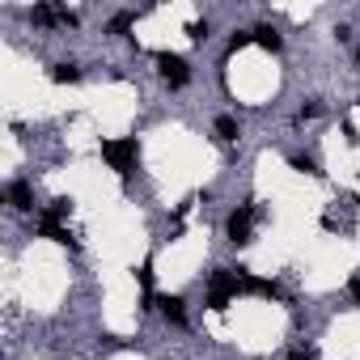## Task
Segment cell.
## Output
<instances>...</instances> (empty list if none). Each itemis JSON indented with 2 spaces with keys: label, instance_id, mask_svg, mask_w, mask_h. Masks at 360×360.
<instances>
[{
  "label": "cell",
  "instance_id": "cell-19",
  "mask_svg": "<svg viewBox=\"0 0 360 360\" xmlns=\"http://www.w3.org/2000/svg\"><path fill=\"white\" fill-rule=\"evenodd\" d=\"M356 72H360V47H356Z\"/></svg>",
  "mask_w": 360,
  "mask_h": 360
},
{
  "label": "cell",
  "instance_id": "cell-9",
  "mask_svg": "<svg viewBox=\"0 0 360 360\" xmlns=\"http://www.w3.org/2000/svg\"><path fill=\"white\" fill-rule=\"evenodd\" d=\"M212 131H217V140H221V144H233V140L242 136V127H238V119H233V115H217Z\"/></svg>",
  "mask_w": 360,
  "mask_h": 360
},
{
  "label": "cell",
  "instance_id": "cell-6",
  "mask_svg": "<svg viewBox=\"0 0 360 360\" xmlns=\"http://www.w3.org/2000/svg\"><path fill=\"white\" fill-rule=\"evenodd\" d=\"M47 242H56V246H68V250H77V238L68 233V225L64 221H47V217H39V225H34Z\"/></svg>",
  "mask_w": 360,
  "mask_h": 360
},
{
  "label": "cell",
  "instance_id": "cell-5",
  "mask_svg": "<svg viewBox=\"0 0 360 360\" xmlns=\"http://www.w3.org/2000/svg\"><path fill=\"white\" fill-rule=\"evenodd\" d=\"M157 309L169 326H187V301L178 292H157Z\"/></svg>",
  "mask_w": 360,
  "mask_h": 360
},
{
  "label": "cell",
  "instance_id": "cell-10",
  "mask_svg": "<svg viewBox=\"0 0 360 360\" xmlns=\"http://www.w3.org/2000/svg\"><path fill=\"white\" fill-rule=\"evenodd\" d=\"M288 165H292L297 174H309V178H322V165H318V157H309V153H297V157H288Z\"/></svg>",
  "mask_w": 360,
  "mask_h": 360
},
{
  "label": "cell",
  "instance_id": "cell-1",
  "mask_svg": "<svg viewBox=\"0 0 360 360\" xmlns=\"http://www.w3.org/2000/svg\"><path fill=\"white\" fill-rule=\"evenodd\" d=\"M102 157H106V165H110L119 178H131V174H136V161H140V144H136V136L102 140Z\"/></svg>",
  "mask_w": 360,
  "mask_h": 360
},
{
  "label": "cell",
  "instance_id": "cell-16",
  "mask_svg": "<svg viewBox=\"0 0 360 360\" xmlns=\"http://www.w3.org/2000/svg\"><path fill=\"white\" fill-rule=\"evenodd\" d=\"M136 280H140V288H144V292H153V259H144V263H140Z\"/></svg>",
  "mask_w": 360,
  "mask_h": 360
},
{
  "label": "cell",
  "instance_id": "cell-14",
  "mask_svg": "<svg viewBox=\"0 0 360 360\" xmlns=\"http://www.w3.org/2000/svg\"><path fill=\"white\" fill-rule=\"evenodd\" d=\"M246 43H255V34H250V30H233V34H229V47H225V51L233 56V51H242Z\"/></svg>",
  "mask_w": 360,
  "mask_h": 360
},
{
  "label": "cell",
  "instance_id": "cell-17",
  "mask_svg": "<svg viewBox=\"0 0 360 360\" xmlns=\"http://www.w3.org/2000/svg\"><path fill=\"white\" fill-rule=\"evenodd\" d=\"M347 297H352V305H360V276H356V280L347 284Z\"/></svg>",
  "mask_w": 360,
  "mask_h": 360
},
{
  "label": "cell",
  "instance_id": "cell-18",
  "mask_svg": "<svg viewBox=\"0 0 360 360\" xmlns=\"http://www.w3.org/2000/svg\"><path fill=\"white\" fill-rule=\"evenodd\" d=\"M288 360H318V356H309V352H288Z\"/></svg>",
  "mask_w": 360,
  "mask_h": 360
},
{
  "label": "cell",
  "instance_id": "cell-13",
  "mask_svg": "<svg viewBox=\"0 0 360 360\" xmlns=\"http://www.w3.org/2000/svg\"><path fill=\"white\" fill-rule=\"evenodd\" d=\"M187 34H191V43H204V39L212 34V22H208V18H204V22H191V26H187Z\"/></svg>",
  "mask_w": 360,
  "mask_h": 360
},
{
  "label": "cell",
  "instance_id": "cell-2",
  "mask_svg": "<svg viewBox=\"0 0 360 360\" xmlns=\"http://www.w3.org/2000/svg\"><path fill=\"white\" fill-rule=\"evenodd\" d=\"M255 221H259V208L255 204H238L229 217H225V242L229 246H250L255 242Z\"/></svg>",
  "mask_w": 360,
  "mask_h": 360
},
{
  "label": "cell",
  "instance_id": "cell-4",
  "mask_svg": "<svg viewBox=\"0 0 360 360\" xmlns=\"http://www.w3.org/2000/svg\"><path fill=\"white\" fill-rule=\"evenodd\" d=\"M5 204L13 208V212H34V191H30V183H22V178H13V183H5Z\"/></svg>",
  "mask_w": 360,
  "mask_h": 360
},
{
  "label": "cell",
  "instance_id": "cell-8",
  "mask_svg": "<svg viewBox=\"0 0 360 360\" xmlns=\"http://www.w3.org/2000/svg\"><path fill=\"white\" fill-rule=\"evenodd\" d=\"M56 85H77L85 72H81V64H72V60H60V64H51V72H47Z\"/></svg>",
  "mask_w": 360,
  "mask_h": 360
},
{
  "label": "cell",
  "instance_id": "cell-12",
  "mask_svg": "<svg viewBox=\"0 0 360 360\" xmlns=\"http://www.w3.org/2000/svg\"><path fill=\"white\" fill-rule=\"evenodd\" d=\"M131 22H136V13H131V9H123V13H115V18H110V26H106V30H110V34H127V26H131Z\"/></svg>",
  "mask_w": 360,
  "mask_h": 360
},
{
  "label": "cell",
  "instance_id": "cell-3",
  "mask_svg": "<svg viewBox=\"0 0 360 360\" xmlns=\"http://www.w3.org/2000/svg\"><path fill=\"white\" fill-rule=\"evenodd\" d=\"M157 77L169 89H187L191 85V64L183 56H174V51H157Z\"/></svg>",
  "mask_w": 360,
  "mask_h": 360
},
{
  "label": "cell",
  "instance_id": "cell-7",
  "mask_svg": "<svg viewBox=\"0 0 360 360\" xmlns=\"http://www.w3.org/2000/svg\"><path fill=\"white\" fill-rule=\"evenodd\" d=\"M250 34H255V43H259V47H267V51H280V47H284V34H280L271 22H259Z\"/></svg>",
  "mask_w": 360,
  "mask_h": 360
},
{
  "label": "cell",
  "instance_id": "cell-11",
  "mask_svg": "<svg viewBox=\"0 0 360 360\" xmlns=\"http://www.w3.org/2000/svg\"><path fill=\"white\" fill-rule=\"evenodd\" d=\"M68 212H72V200H68V195H60V200H51V204L39 212V217H47V221H64Z\"/></svg>",
  "mask_w": 360,
  "mask_h": 360
},
{
  "label": "cell",
  "instance_id": "cell-15",
  "mask_svg": "<svg viewBox=\"0 0 360 360\" xmlns=\"http://www.w3.org/2000/svg\"><path fill=\"white\" fill-rule=\"evenodd\" d=\"M318 115H322V102H318V98H309V102L297 110V123H305V119H318Z\"/></svg>",
  "mask_w": 360,
  "mask_h": 360
}]
</instances>
